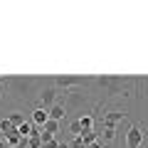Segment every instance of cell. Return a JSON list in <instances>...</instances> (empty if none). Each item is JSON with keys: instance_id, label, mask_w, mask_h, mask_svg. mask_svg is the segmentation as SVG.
I'll return each instance as SVG.
<instances>
[{"instance_id": "2", "label": "cell", "mask_w": 148, "mask_h": 148, "mask_svg": "<svg viewBox=\"0 0 148 148\" xmlns=\"http://www.w3.org/2000/svg\"><path fill=\"white\" fill-rule=\"evenodd\" d=\"M54 104H57V89H54V86H47V89L40 91V106H42V109L49 111Z\"/></svg>"}, {"instance_id": "5", "label": "cell", "mask_w": 148, "mask_h": 148, "mask_svg": "<svg viewBox=\"0 0 148 148\" xmlns=\"http://www.w3.org/2000/svg\"><path fill=\"white\" fill-rule=\"evenodd\" d=\"M54 84L69 89V86H82V84H84V79H82V77H57V79H54Z\"/></svg>"}, {"instance_id": "6", "label": "cell", "mask_w": 148, "mask_h": 148, "mask_svg": "<svg viewBox=\"0 0 148 148\" xmlns=\"http://www.w3.org/2000/svg\"><path fill=\"white\" fill-rule=\"evenodd\" d=\"M49 119H52V121H59V123H62V119H67V106L54 104L52 109H49Z\"/></svg>"}, {"instance_id": "4", "label": "cell", "mask_w": 148, "mask_h": 148, "mask_svg": "<svg viewBox=\"0 0 148 148\" xmlns=\"http://www.w3.org/2000/svg\"><path fill=\"white\" fill-rule=\"evenodd\" d=\"M30 121L35 123V126H40V128H42L45 123L49 121V111H47V109H42V106H37V109L32 111V119H30Z\"/></svg>"}, {"instance_id": "1", "label": "cell", "mask_w": 148, "mask_h": 148, "mask_svg": "<svg viewBox=\"0 0 148 148\" xmlns=\"http://www.w3.org/2000/svg\"><path fill=\"white\" fill-rule=\"evenodd\" d=\"M146 141V128L141 121H133L131 128L126 131V148H141Z\"/></svg>"}, {"instance_id": "11", "label": "cell", "mask_w": 148, "mask_h": 148, "mask_svg": "<svg viewBox=\"0 0 148 148\" xmlns=\"http://www.w3.org/2000/svg\"><path fill=\"white\" fill-rule=\"evenodd\" d=\"M42 131H45V133H49V136L59 133V121H52V119H49V121H47V123L42 126Z\"/></svg>"}, {"instance_id": "13", "label": "cell", "mask_w": 148, "mask_h": 148, "mask_svg": "<svg viewBox=\"0 0 148 148\" xmlns=\"http://www.w3.org/2000/svg\"><path fill=\"white\" fill-rule=\"evenodd\" d=\"M59 143H62V141H57V138H54V141H49V143H45V148H59Z\"/></svg>"}, {"instance_id": "3", "label": "cell", "mask_w": 148, "mask_h": 148, "mask_svg": "<svg viewBox=\"0 0 148 148\" xmlns=\"http://www.w3.org/2000/svg\"><path fill=\"white\" fill-rule=\"evenodd\" d=\"M128 114L123 109H111V111H106L104 114V126H109V128H116V123L119 121H123Z\"/></svg>"}, {"instance_id": "7", "label": "cell", "mask_w": 148, "mask_h": 148, "mask_svg": "<svg viewBox=\"0 0 148 148\" xmlns=\"http://www.w3.org/2000/svg\"><path fill=\"white\" fill-rule=\"evenodd\" d=\"M101 141H104V143H114V141H116V128L104 126V131H101Z\"/></svg>"}, {"instance_id": "15", "label": "cell", "mask_w": 148, "mask_h": 148, "mask_svg": "<svg viewBox=\"0 0 148 148\" xmlns=\"http://www.w3.org/2000/svg\"><path fill=\"white\" fill-rule=\"evenodd\" d=\"M59 148H72V143H59Z\"/></svg>"}, {"instance_id": "10", "label": "cell", "mask_w": 148, "mask_h": 148, "mask_svg": "<svg viewBox=\"0 0 148 148\" xmlns=\"http://www.w3.org/2000/svg\"><path fill=\"white\" fill-rule=\"evenodd\" d=\"M96 138H99V133H96V131H84V133H82V141H84V146H94Z\"/></svg>"}, {"instance_id": "12", "label": "cell", "mask_w": 148, "mask_h": 148, "mask_svg": "<svg viewBox=\"0 0 148 148\" xmlns=\"http://www.w3.org/2000/svg\"><path fill=\"white\" fill-rule=\"evenodd\" d=\"M69 133H72V136H82V133H84V131H82V123L79 121H72V123H69Z\"/></svg>"}, {"instance_id": "14", "label": "cell", "mask_w": 148, "mask_h": 148, "mask_svg": "<svg viewBox=\"0 0 148 148\" xmlns=\"http://www.w3.org/2000/svg\"><path fill=\"white\" fill-rule=\"evenodd\" d=\"M0 148H8V143H5V138H0Z\"/></svg>"}, {"instance_id": "16", "label": "cell", "mask_w": 148, "mask_h": 148, "mask_svg": "<svg viewBox=\"0 0 148 148\" xmlns=\"http://www.w3.org/2000/svg\"><path fill=\"white\" fill-rule=\"evenodd\" d=\"M0 86H3V82H0Z\"/></svg>"}, {"instance_id": "9", "label": "cell", "mask_w": 148, "mask_h": 148, "mask_svg": "<svg viewBox=\"0 0 148 148\" xmlns=\"http://www.w3.org/2000/svg\"><path fill=\"white\" fill-rule=\"evenodd\" d=\"M79 123H82V131H94V116L91 114H84L79 119Z\"/></svg>"}, {"instance_id": "8", "label": "cell", "mask_w": 148, "mask_h": 148, "mask_svg": "<svg viewBox=\"0 0 148 148\" xmlns=\"http://www.w3.org/2000/svg\"><path fill=\"white\" fill-rule=\"evenodd\" d=\"M8 119H10V123H12L15 128H20L22 123H25V114H22V111H12V114H10Z\"/></svg>"}]
</instances>
